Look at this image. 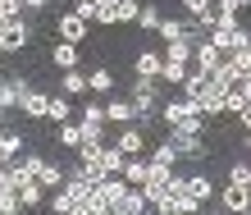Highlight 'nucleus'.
Instances as JSON below:
<instances>
[{"label":"nucleus","instance_id":"obj_1","mask_svg":"<svg viewBox=\"0 0 251 215\" xmlns=\"http://www.w3.org/2000/svg\"><path fill=\"white\" fill-rule=\"evenodd\" d=\"M165 137L174 142L178 161H205V156H210V142H205V133H183V128H165Z\"/></svg>","mask_w":251,"mask_h":215},{"label":"nucleus","instance_id":"obj_2","mask_svg":"<svg viewBox=\"0 0 251 215\" xmlns=\"http://www.w3.org/2000/svg\"><path fill=\"white\" fill-rule=\"evenodd\" d=\"M105 142H114L124 156H146V147H151V137H146L137 124H119V128H114V137H105Z\"/></svg>","mask_w":251,"mask_h":215},{"label":"nucleus","instance_id":"obj_3","mask_svg":"<svg viewBox=\"0 0 251 215\" xmlns=\"http://www.w3.org/2000/svg\"><path fill=\"white\" fill-rule=\"evenodd\" d=\"M210 206H215V211H251V192L242 188V183H228V179H224Z\"/></svg>","mask_w":251,"mask_h":215},{"label":"nucleus","instance_id":"obj_4","mask_svg":"<svg viewBox=\"0 0 251 215\" xmlns=\"http://www.w3.org/2000/svg\"><path fill=\"white\" fill-rule=\"evenodd\" d=\"M55 37H60V41H73V46H82V41L87 37H92V23H87V19H78V14H60V19H55Z\"/></svg>","mask_w":251,"mask_h":215},{"label":"nucleus","instance_id":"obj_5","mask_svg":"<svg viewBox=\"0 0 251 215\" xmlns=\"http://www.w3.org/2000/svg\"><path fill=\"white\" fill-rule=\"evenodd\" d=\"M224 64V51H215L210 41H192V69H201V74H215V69Z\"/></svg>","mask_w":251,"mask_h":215},{"label":"nucleus","instance_id":"obj_6","mask_svg":"<svg viewBox=\"0 0 251 215\" xmlns=\"http://www.w3.org/2000/svg\"><path fill=\"white\" fill-rule=\"evenodd\" d=\"M187 179H192V197H197V202H201V211H205V206L215 202V192H219V183H215L210 174H205V169H192Z\"/></svg>","mask_w":251,"mask_h":215},{"label":"nucleus","instance_id":"obj_7","mask_svg":"<svg viewBox=\"0 0 251 215\" xmlns=\"http://www.w3.org/2000/svg\"><path fill=\"white\" fill-rule=\"evenodd\" d=\"M46 119H50V124H64V119H78V106H73V96H64V92H50V106H46Z\"/></svg>","mask_w":251,"mask_h":215},{"label":"nucleus","instance_id":"obj_8","mask_svg":"<svg viewBox=\"0 0 251 215\" xmlns=\"http://www.w3.org/2000/svg\"><path fill=\"white\" fill-rule=\"evenodd\" d=\"M105 119L114 128H119V124H132V119H137V106H132L128 96H110V101H105Z\"/></svg>","mask_w":251,"mask_h":215},{"label":"nucleus","instance_id":"obj_9","mask_svg":"<svg viewBox=\"0 0 251 215\" xmlns=\"http://www.w3.org/2000/svg\"><path fill=\"white\" fill-rule=\"evenodd\" d=\"M78 124L82 128H105L110 119H105V101H92V92H87V101L78 106Z\"/></svg>","mask_w":251,"mask_h":215},{"label":"nucleus","instance_id":"obj_10","mask_svg":"<svg viewBox=\"0 0 251 215\" xmlns=\"http://www.w3.org/2000/svg\"><path fill=\"white\" fill-rule=\"evenodd\" d=\"M160 69H165V55H160V51H137V55H132V74L160 78Z\"/></svg>","mask_w":251,"mask_h":215},{"label":"nucleus","instance_id":"obj_11","mask_svg":"<svg viewBox=\"0 0 251 215\" xmlns=\"http://www.w3.org/2000/svg\"><path fill=\"white\" fill-rule=\"evenodd\" d=\"M46 106H50V92H27L23 96V101H19V114H23V119H46Z\"/></svg>","mask_w":251,"mask_h":215},{"label":"nucleus","instance_id":"obj_12","mask_svg":"<svg viewBox=\"0 0 251 215\" xmlns=\"http://www.w3.org/2000/svg\"><path fill=\"white\" fill-rule=\"evenodd\" d=\"M146 161H151V165H165V169H178V151H174L169 137H160L155 147H146Z\"/></svg>","mask_w":251,"mask_h":215},{"label":"nucleus","instance_id":"obj_13","mask_svg":"<svg viewBox=\"0 0 251 215\" xmlns=\"http://www.w3.org/2000/svg\"><path fill=\"white\" fill-rule=\"evenodd\" d=\"M183 14H187V19H197L205 32H210V23H215V0H183Z\"/></svg>","mask_w":251,"mask_h":215},{"label":"nucleus","instance_id":"obj_14","mask_svg":"<svg viewBox=\"0 0 251 215\" xmlns=\"http://www.w3.org/2000/svg\"><path fill=\"white\" fill-rule=\"evenodd\" d=\"M23 151H27V137L14 133V128H0V156H5V161H19Z\"/></svg>","mask_w":251,"mask_h":215},{"label":"nucleus","instance_id":"obj_15","mask_svg":"<svg viewBox=\"0 0 251 215\" xmlns=\"http://www.w3.org/2000/svg\"><path fill=\"white\" fill-rule=\"evenodd\" d=\"M146 174H151V161H146V156H128V161H124V183L142 188V183H146Z\"/></svg>","mask_w":251,"mask_h":215},{"label":"nucleus","instance_id":"obj_16","mask_svg":"<svg viewBox=\"0 0 251 215\" xmlns=\"http://www.w3.org/2000/svg\"><path fill=\"white\" fill-rule=\"evenodd\" d=\"M50 64L60 69V74L64 69H78V46H73V41H55L50 46Z\"/></svg>","mask_w":251,"mask_h":215},{"label":"nucleus","instance_id":"obj_17","mask_svg":"<svg viewBox=\"0 0 251 215\" xmlns=\"http://www.w3.org/2000/svg\"><path fill=\"white\" fill-rule=\"evenodd\" d=\"M55 142H60V147H69V151H78V147H82V124H78V119L55 124Z\"/></svg>","mask_w":251,"mask_h":215},{"label":"nucleus","instance_id":"obj_18","mask_svg":"<svg viewBox=\"0 0 251 215\" xmlns=\"http://www.w3.org/2000/svg\"><path fill=\"white\" fill-rule=\"evenodd\" d=\"M60 92L64 96H87V69H64L60 74Z\"/></svg>","mask_w":251,"mask_h":215},{"label":"nucleus","instance_id":"obj_19","mask_svg":"<svg viewBox=\"0 0 251 215\" xmlns=\"http://www.w3.org/2000/svg\"><path fill=\"white\" fill-rule=\"evenodd\" d=\"M142 211H151V202L142 197V188H128L119 197V206H114V215H142Z\"/></svg>","mask_w":251,"mask_h":215},{"label":"nucleus","instance_id":"obj_20","mask_svg":"<svg viewBox=\"0 0 251 215\" xmlns=\"http://www.w3.org/2000/svg\"><path fill=\"white\" fill-rule=\"evenodd\" d=\"M87 92L92 96H110L114 92V74L110 69H87Z\"/></svg>","mask_w":251,"mask_h":215},{"label":"nucleus","instance_id":"obj_21","mask_svg":"<svg viewBox=\"0 0 251 215\" xmlns=\"http://www.w3.org/2000/svg\"><path fill=\"white\" fill-rule=\"evenodd\" d=\"M37 183H41L46 192L64 188V161H46V165H41V174H37Z\"/></svg>","mask_w":251,"mask_h":215},{"label":"nucleus","instance_id":"obj_22","mask_svg":"<svg viewBox=\"0 0 251 215\" xmlns=\"http://www.w3.org/2000/svg\"><path fill=\"white\" fill-rule=\"evenodd\" d=\"M155 37H160V41H178V37H187V14H178V19H160Z\"/></svg>","mask_w":251,"mask_h":215},{"label":"nucleus","instance_id":"obj_23","mask_svg":"<svg viewBox=\"0 0 251 215\" xmlns=\"http://www.w3.org/2000/svg\"><path fill=\"white\" fill-rule=\"evenodd\" d=\"M160 19H165V14H160V5H155V0H142V14H137V27H142V32H151V37H155Z\"/></svg>","mask_w":251,"mask_h":215},{"label":"nucleus","instance_id":"obj_24","mask_svg":"<svg viewBox=\"0 0 251 215\" xmlns=\"http://www.w3.org/2000/svg\"><path fill=\"white\" fill-rule=\"evenodd\" d=\"M187 69H192V64H178V60H165V69H160V82H165V87H183Z\"/></svg>","mask_w":251,"mask_h":215},{"label":"nucleus","instance_id":"obj_25","mask_svg":"<svg viewBox=\"0 0 251 215\" xmlns=\"http://www.w3.org/2000/svg\"><path fill=\"white\" fill-rule=\"evenodd\" d=\"M19 197H23V211H37V206H46V188L32 179V183H23L19 188Z\"/></svg>","mask_w":251,"mask_h":215},{"label":"nucleus","instance_id":"obj_26","mask_svg":"<svg viewBox=\"0 0 251 215\" xmlns=\"http://www.w3.org/2000/svg\"><path fill=\"white\" fill-rule=\"evenodd\" d=\"M92 23H96V27H114V23H119V9H114V0H96Z\"/></svg>","mask_w":251,"mask_h":215},{"label":"nucleus","instance_id":"obj_27","mask_svg":"<svg viewBox=\"0 0 251 215\" xmlns=\"http://www.w3.org/2000/svg\"><path fill=\"white\" fill-rule=\"evenodd\" d=\"M165 60H178V64H192V41L187 37H178V41H165Z\"/></svg>","mask_w":251,"mask_h":215},{"label":"nucleus","instance_id":"obj_28","mask_svg":"<svg viewBox=\"0 0 251 215\" xmlns=\"http://www.w3.org/2000/svg\"><path fill=\"white\" fill-rule=\"evenodd\" d=\"M23 211V197L14 188H0V215H19Z\"/></svg>","mask_w":251,"mask_h":215},{"label":"nucleus","instance_id":"obj_29","mask_svg":"<svg viewBox=\"0 0 251 215\" xmlns=\"http://www.w3.org/2000/svg\"><path fill=\"white\" fill-rule=\"evenodd\" d=\"M228 183H242V188H247V183H251V161H233L228 165ZM251 192V188H247Z\"/></svg>","mask_w":251,"mask_h":215},{"label":"nucleus","instance_id":"obj_30","mask_svg":"<svg viewBox=\"0 0 251 215\" xmlns=\"http://www.w3.org/2000/svg\"><path fill=\"white\" fill-rule=\"evenodd\" d=\"M114 9H119V23H137L142 0H114Z\"/></svg>","mask_w":251,"mask_h":215},{"label":"nucleus","instance_id":"obj_31","mask_svg":"<svg viewBox=\"0 0 251 215\" xmlns=\"http://www.w3.org/2000/svg\"><path fill=\"white\" fill-rule=\"evenodd\" d=\"M0 110H19V87H14L9 78L0 82Z\"/></svg>","mask_w":251,"mask_h":215},{"label":"nucleus","instance_id":"obj_32","mask_svg":"<svg viewBox=\"0 0 251 215\" xmlns=\"http://www.w3.org/2000/svg\"><path fill=\"white\" fill-rule=\"evenodd\" d=\"M19 165H23L27 174L37 179V174H41V165H46V156H37V151H23V156H19Z\"/></svg>","mask_w":251,"mask_h":215},{"label":"nucleus","instance_id":"obj_33","mask_svg":"<svg viewBox=\"0 0 251 215\" xmlns=\"http://www.w3.org/2000/svg\"><path fill=\"white\" fill-rule=\"evenodd\" d=\"M19 5H23V14H27V19H41V14L50 9V0H19Z\"/></svg>","mask_w":251,"mask_h":215},{"label":"nucleus","instance_id":"obj_34","mask_svg":"<svg viewBox=\"0 0 251 215\" xmlns=\"http://www.w3.org/2000/svg\"><path fill=\"white\" fill-rule=\"evenodd\" d=\"M5 55H9V46H5V37H0V60H5Z\"/></svg>","mask_w":251,"mask_h":215},{"label":"nucleus","instance_id":"obj_35","mask_svg":"<svg viewBox=\"0 0 251 215\" xmlns=\"http://www.w3.org/2000/svg\"><path fill=\"white\" fill-rule=\"evenodd\" d=\"M247 151H251V128H247Z\"/></svg>","mask_w":251,"mask_h":215},{"label":"nucleus","instance_id":"obj_36","mask_svg":"<svg viewBox=\"0 0 251 215\" xmlns=\"http://www.w3.org/2000/svg\"><path fill=\"white\" fill-rule=\"evenodd\" d=\"M247 51H251V27H247Z\"/></svg>","mask_w":251,"mask_h":215},{"label":"nucleus","instance_id":"obj_37","mask_svg":"<svg viewBox=\"0 0 251 215\" xmlns=\"http://www.w3.org/2000/svg\"><path fill=\"white\" fill-rule=\"evenodd\" d=\"M73 5H78V0H73Z\"/></svg>","mask_w":251,"mask_h":215}]
</instances>
